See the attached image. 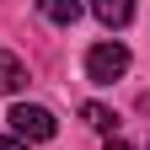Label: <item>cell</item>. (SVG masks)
<instances>
[{
	"label": "cell",
	"instance_id": "obj_5",
	"mask_svg": "<svg viewBox=\"0 0 150 150\" xmlns=\"http://www.w3.org/2000/svg\"><path fill=\"white\" fill-rule=\"evenodd\" d=\"M91 11H97V22H102V27H129L134 0H91Z\"/></svg>",
	"mask_w": 150,
	"mask_h": 150
},
{
	"label": "cell",
	"instance_id": "obj_4",
	"mask_svg": "<svg viewBox=\"0 0 150 150\" xmlns=\"http://www.w3.org/2000/svg\"><path fill=\"white\" fill-rule=\"evenodd\" d=\"M22 86H27V64L16 59L11 48H0V97H16Z\"/></svg>",
	"mask_w": 150,
	"mask_h": 150
},
{
	"label": "cell",
	"instance_id": "obj_8",
	"mask_svg": "<svg viewBox=\"0 0 150 150\" xmlns=\"http://www.w3.org/2000/svg\"><path fill=\"white\" fill-rule=\"evenodd\" d=\"M107 150H134V145H123V139H118V134H112V139H107Z\"/></svg>",
	"mask_w": 150,
	"mask_h": 150
},
{
	"label": "cell",
	"instance_id": "obj_9",
	"mask_svg": "<svg viewBox=\"0 0 150 150\" xmlns=\"http://www.w3.org/2000/svg\"><path fill=\"white\" fill-rule=\"evenodd\" d=\"M139 107H145V112H150V91H145V97H139Z\"/></svg>",
	"mask_w": 150,
	"mask_h": 150
},
{
	"label": "cell",
	"instance_id": "obj_2",
	"mask_svg": "<svg viewBox=\"0 0 150 150\" xmlns=\"http://www.w3.org/2000/svg\"><path fill=\"white\" fill-rule=\"evenodd\" d=\"M123 70H129V48H123V43H97V48H86V81L112 86Z\"/></svg>",
	"mask_w": 150,
	"mask_h": 150
},
{
	"label": "cell",
	"instance_id": "obj_7",
	"mask_svg": "<svg viewBox=\"0 0 150 150\" xmlns=\"http://www.w3.org/2000/svg\"><path fill=\"white\" fill-rule=\"evenodd\" d=\"M0 150H27V145L16 139V134H0Z\"/></svg>",
	"mask_w": 150,
	"mask_h": 150
},
{
	"label": "cell",
	"instance_id": "obj_3",
	"mask_svg": "<svg viewBox=\"0 0 150 150\" xmlns=\"http://www.w3.org/2000/svg\"><path fill=\"white\" fill-rule=\"evenodd\" d=\"M81 11H86V0H38V16L54 22V27H75Z\"/></svg>",
	"mask_w": 150,
	"mask_h": 150
},
{
	"label": "cell",
	"instance_id": "obj_6",
	"mask_svg": "<svg viewBox=\"0 0 150 150\" xmlns=\"http://www.w3.org/2000/svg\"><path fill=\"white\" fill-rule=\"evenodd\" d=\"M81 118L97 129V134H107V139H112V129H118V112H112V107H102V102H86V107H81Z\"/></svg>",
	"mask_w": 150,
	"mask_h": 150
},
{
	"label": "cell",
	"instance_id": "obj_1",
	"mask_svg": "<svg viewBox=\"0 0 150 150\" xmlns=\"http://www.w3.org/2000/svg\"><path fill=\"white\" fill-rule=\"evenodd\" d=\"M11 129H16V139H32V145H43V139H54L59 134V118H54L48 107H38V102H16L11 107Z\"/></svg>",
	"mask_w": 150,
	"mask_h": 150
}]
</instances>
